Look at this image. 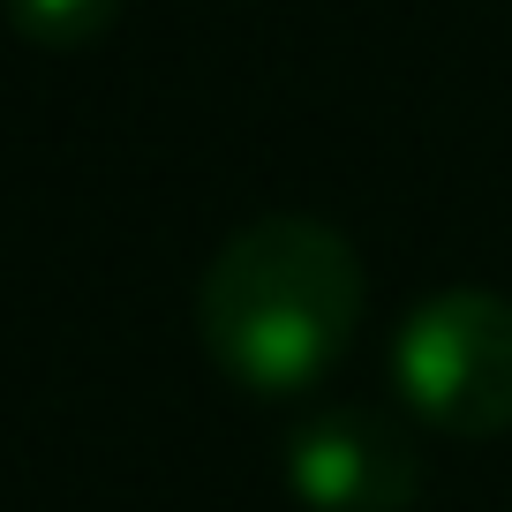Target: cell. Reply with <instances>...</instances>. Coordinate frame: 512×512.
I'll return each mask as SVG.
<instances>
[{
    "label": "cell",
    "mask_w": 512,
    "mask_h": 512,
    "mask_svg": "<svg viewBox=\"0 0 512 512\" xmlns=\"http://www.w3.org/2000/svg\"><path fill=\"white\" fill-rule=\"evenodd\" d=\"M362 256L339 226L272 211L219 241L196 279V339L241 392H309L362 332Z\"/></svg>",
    "instance_id": "cell-1"
},
{
    "label": "cell",
    "mask_w": 512,
    "mask_h": 512,
    "mask_svg": "<svg viewBox=\"0 0 512 512\" xmlns=\"http://www.w3.org/2000/svg\"><path fill=\"white\" fill-rule=\"evenodd\" d=\"M392 384L422 430H512V302L490 287L422 294L392 332Z\"/></svg>",
    "instance_id": "cell-2"
},
{
    "label": "cell",
    "mask_w": 512,
    "mask_h": 512,
    "mask_svg": "<svg viewBox=\"0 0 512 512\" xmlns=\"http://www.w3.org/2000/svg\"><path fill=\"white\" fill-rule=\"evenodd\" d=\"M287 490L309 512H407L422 497V445L377 407H324L287 430Z\"/></svg>",
    "instance_id": "cell-3"
},
{
    "label": "cell",
    "mask_w": 512,
    "mask_h": 512,
    "mask_svg": "<svg viewBox=\"0 0 512 512\" xmlns=\"http://www.w3.org/2000/svg\"><path fill=\"white\" fill-rule=\"evenodd\" d=\"M0 8L31 46H53V53L106 38V23L121 16V0H0Z\"/></svg>",
    "instance_id": "cell-4"
}]
</instances>
